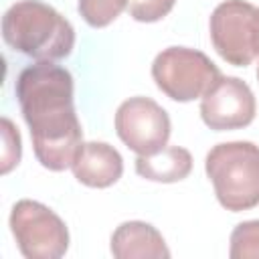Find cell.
Returning a JSON list of instances; mask_svg holds the SVG:
<instances>
[{
    "label": "cell",
    "mask_w": 259,
    "mask_h": 259,
    "mask_svg": "<svg viewBox=\"0 0 259 259\" xmlns=\"http://www.w3.org/2000/svg\"><path fill=\"white\" fill-rule=\"evenodd\" d=\"M14 93L40 166L53 172L71 168L85 144L73 103V75L53 61H38L20 71Z\"/></svg>",
    "instance_id": "obj_1"
},
{
    "label": "cell",
    "mask_w": 259,
    "mask_h": 259,
    "mask_svg": "<svg viewBox=\"0 0 259 259\" xmlns=\"http://www.w3.org/2000/svg\"><path fill=\"white\" fill-rule=\"evenodd\" d=\"M4 42L36 61H59L75 47L73 24L42 0H16L2 16Z\"/></svg>",
    "instance_id": "obj_2"
},
{
    "label": "cell",
    "mask_w": 259,
    "mask_h": 259,
    "mask_svg": "<svg viewBox=\"0 0 259 259\" xmlns=\"http://www.w3.org/2000/svg\"><path fill=\"white\" fill-rule=\"evenodd\" d=\"M204 172L219 204L231 212L259 204V146L253 142H223L208 150Z\"/></svg>",
    "instance_id": "obj_3"
},
{
    "label": "cell",
    "mask_w": 259,
    "mask_h": 259,
    "mask_svg": "<svg viewBox=\"0 0 259 259\" xmlns=\"http://www.w3.org/2000/svg\"><path fill=\"white\" fill-rule=\"evenodd\" d=\"M219 75V67L204 53L188 47H168L158 53L152 63L156 87L180 103L202 97Z\"/></svg>",
    "instance_id": "obj_4"
},
{
    "label": "cell",
    "mask_w": 259,
    "mask_h": 259,
    "mask_svg": "<svg viewBox=\"0 0 259 259\" xmlns=\"http://www.w3.org/2000/svg\"><path fill=\"white\" fill-rule=\"evenodd\" d=\"M210 42L219 57L235 67L259 59V8L247 0H223L208 20Z\"/></svg>",
    "instance_id": "obj_5"
},
{
    "label": "cell",
    "mask_w": 259,
    "mask_h": 259,
    "mask_svg": "<svg viewBox=\"0 0 259 259\" xmlns=\"http://www.w3.org/2000/svg\"><path fill=\"white\" fill-rule=\"evenodd\" d=\"M8 223L18 251L26 259H59L69 249L65 221L38 200H18L10 210Z\"/></svg>",
    "instance_id": "obj_6"
},
{
    "label": "cell",
    "mask_w": 259,
    "mask_h": 259,
    "mask_svg": "<svg viewBox=\"0 0 259 259\" xmlns=\"http://www.w3.org/2000/svg\"><path fill=\"white\" fill-rule=\"evenodd\" d=\"M117 138L138 156H148L164 146L170 138V117L166 109L150 97H130L115 111Z\"/></svg>",
    "instance_id": "obj_7"
},
{
    "label": "cell",
    "mask_w": 259,
    "mask_h": 259,
    "mask_svg": "<svg viewBox=\"0 0 259 259\" xmlns=\"http://www.w3.org/2000/svg\"><path fill=\"white\" fill-rule=\"evenodd\" d=\"M255 95L239 77L219 75L200 97V117L214 132L247 127L255 119Z\"/></svg>",
    "instance_id": "obj_8"
},
{
    "label": "cell",
    "mask_w": 259,
    "mask_h": 259,
    "mask_svg": "<svg viewBox=\"0 0 259 259\" xmlns=\"http://www.w3.org/2000/svg\"><path fill=\"white\" fill-rule=\"evenodd\" d=\"M71 170L81 184L89 188H107L121 178L123 158L105 142H85Z\"/></svg>",
    "instance_id": "obj_9"
},
{
    "label": "cell",
    "mask_w": 259,
    "mask_h": 259,
    "mask_svg": "<svg viewBox=\"0 0 259 259\" xmlns=\"http://www.w3.org/2000/svg\"><path fill=\"white\" fill-rule=\"evenodd\" d=\"M111 255L115 259H168L170 249L162 233L144 221L121 223L109 243Z\"/></svg>",
    "instance_id": "obj_10"
},
{
    "label": "cell",
    "mask_w": 259,
    "mask_h": 259,
    "mask_svg": "<svg viewBox=\"0 0 259 259\" xmlns=\"http://www.w3.org/2000/svg\"><path fill=\"white\" fill-rule=\"evenodd\" d=\"M192 170V156L182 146H164L162 150L138 156L136 158V172L152 182H180Z\"/></svg>",
    "instance_id": "obj_11"
},
{
    "label": "cell",
    "mask_w": 259,
    "mask_h": 259,
    "mask_svg": "<svg viewBox=\"0 0 259 259\" xmlns=\"http://www.w3.org/2000/svg\"><path fill=\"white\" fill-rule=\"evenodd\" d=\"M229 243L231 259H259V219L239 223Z\"/></svg>",
    "instance_id": "obj_12"
},
{
    "label": "cell",
    "mask_w": 259,
    "mask_h": 259,
    "mask_svg": "<svg viewBox=\"0 0 259 259\" xmlns=\"http://www.w3.org/2000/svg\"><path fill=\"white\" fill-rule=\"evenodd\" d=\"M127 2L130 0H79L77 10L89 26L103 28L127 8Z\"/></svg>",
    "instance_id": "obj_13"
},
{
    "label": "cell",
    "mask_w": 259,
    "mask_h": 259,
    "mask_svg": "<svg viewBox=\"0 0 259 259\" xmlns=\"http://www.w3.org/2000/svg\"><path fill=\"white\" fill-rule=\"evenodd\" d=\"M2 174H8L14 166H18L22 156V142L18 127L12 123V119L2 117Z\"/></svg>",
    "instance_id": "obj_14"
},
{
    "label": "cell",
    "mask_w": 259,
    "mask_h": 259,
    "mask_svg": "<svg viewBox=\"0 0 259 259\" xmlns=\"http://www.w3.org/2000/svg\"><path fill=\"white\" fill-rule=\"evenodd\" d=\"M174 4L176 0H130L127 10L138 22H158L174 8Z\"/></svg>",
    "instance_id": "obj_15"
},
{
    "label": "cell",
    "mask_w": 259,
    "mask_h": 259,
    "mask_svg": "<svg viewBox=\"0 0 259 259\" xmlns=\"http://www.w3.org/2000/svg\"><path fill=\"white\" fill-rule=\"evenodd\" d=\"M257 79H259V65H257Z\"/></svg>",
    "instance_id": "obj_16"
}]
</instances>
